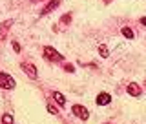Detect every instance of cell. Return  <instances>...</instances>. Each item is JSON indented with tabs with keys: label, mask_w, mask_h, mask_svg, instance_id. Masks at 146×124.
<instances>
[{
	"label": "cell",
	"mask_w": 146,
	"mask_h": 124,
	"mask_svg": "<svg viewBox=\"0 0 146 124\" xmlns=\"http://www.w3.org/2000/svg\"><path fill=\"white\" fill-rule=\"evenodd\" d=\"M42 53H44V57L48 58L49 62H60V60H64V57L53 48V46H44V51Z\"/></svg>",
	"instance_id": "cell-1"
},
{
	"label": "cell",
	"mask_w": 146,
	"mask_h": 124,
	"mask_svg": "<svg viewBox=\"0 0 146 124\" xmlns=\"http://www.w3.org/2000/svg\"><path fill=\"white\" fill-rule=\"evenodd\" d=\"M71 113H73V115H75L77 119H80V121H88V119H90V111H88V108H84L82 104H73Z\"/></svg>",
	"instance_id": "cell-2"
},
{
	"label": "cell",
	"mask_w": 146,
	"mask_h": 124,
	"mask_svg": "<svg viewBox=\"0 0 146 124\" xmlns=\"http://www.w3.org/2000/svg\"><path fill=\"white\" fill-rule=\"evenodd\" d=\"M0 88L2 90H15V79L9 73L0 71Z\"/></svg>",
	"instance_id": "cell-3"
},
{
	"label": "cell",
	"mask_w": 146,
	"mask_h": 124,
	"mask_svg": "<svg viewBox=\"0 0 146 124\" xmlns=\"http://www.w3.org/2000/svg\"><path fill=\"white\" fill-rule=\"evenodd\" d=\"M20 68H22V71H24L27 77H31V79H36V77H38L36 68L33 66V64H29V62H20Z\"/></svg>",
	"instance_id": "cell-4"
},
{
	"label": "cell",
	"mask_w": 146,
	"mask_h": 124,
	"mask_svg": "<svg viewBox=\"0 0 146 124\" xmlns=\"http://www.w3.org/2000/svg\"><path fill=\"white\" fill-rule=\"evenodd\" d=\"M58 4H60V0H49V2L44 6V9H42V13H40V15H42V17L44 15H49L51 11H55V9L58 7Z\"/></svg>",
	"instance_id": "cell-5"
},
{
	"label": "cell",
	"mask_w": 146,
	"mask_h": 124,
	"mask_svg": "<svg viewBox=\"0 0 146 124\" xmlns=\"http://www.w3.org/2000/svg\"><path fill=\"white\" fill-rule=\"evenodd\" d=\"M95 102L99 104V106H106V104L111 102V95L106 93V91H102V93L97 95V99H95Z\"/></svg>",
	"instance_id": "cell-6"
},
{
	"label": "cell",
	"mask_w": 146,
	"mask_h": 124,
	"mask_svg": "<svg viewBox=\"0 0 146 124\" xmlns=\"http://www.w3.org/2000/svg\"><path fill=\"white\" fill-rule=\"evenodd\" d=\"M126 91L130 95H133V97H139V95L143 93V90H141V86L137 84V82H130V84H128V88H126Z\"/></svg>",
	"instance_id": "cell-7"
},
{
	"label": "cell",
	"mask_w": 146,
	"mask_h": 124,
	"mask_svg": "<svg viewBox=\"0 0 146 124\" xmlns=\"http://www.w3.org/2000/svg\"><path fill=\"white\" fill-rule=\"evenodd\" d=\"M53 99H55V102H57L58 106H66V97H64L62 93H58V91H53Z\"/></svg>",
	"instance_id": "cell-8"
},
{
	"label": "cell",
	"mask_w": 146,
	"mask_h": 124,
	"mask_svg": "<svg viewBox=\"0 0 146 124\" xmlns=\"http://www.w3.org/2000/svg\"><path fill=\"white\" fill-rule=\"evenodd\" d=\"M121 33H122V36H124V38H133L135 36V33H133V29H131V27H122L121 29Z\"/></svg>",
	"instance_id": "cell-9"
},
{
	"label": "cell",
	"mask_w": 146,
	"mask_h": 124,
	"mask_svg": "<svg viewBox=\"0 0 146 124\" xmlns=\"http://www.w3.org/2000/svg\"><path fill=\"white\" fill-rule=\"evenodd\" d=\"M99 55H100L102 58H108V57H110V49H108L104 44H100V46H99Z\"/></svg>",
	"instance_id": "cell-10"
},
{
	"label": "cell",
	"mask_w": 146,
	"mask_h": 124,
	"mask_svg": "<svg viewBox=\"0 0 146 124\" xmlns=\"http://www.w3.org/2000/svg\"><path fill=\"white\" fill-rule=\"evenodd\" d=\"M13 24V20H7V22H4V26H2V31H0V38H4V36H6V29L9 26Z\"/></svg>",
	"instance_id": "cell-11"
},
{
	"label": "cell",
	"mask_w": 146,
	"mask_h": 124,
	"mask_svg": "<svg viewBox=\"0 0 146 124\" xmlns=\"http://www.w3.org/2000/svg\"><path fill=\"white\" fill-rule=\"evenodd\" d=\"M2 124H13L11 113H4V115H2Z\"/></svg>",
	"instance_id": "cell-12"
},
{
	"label": "cell",
	"mask_w": 146,
	"mask_h": 124,
	"mask_svg": "<svg viewBox=\"0 0 146 124\" xmlns=\"http://www.w3.org/2000/svg\"><path fill=\"white\" fill-rule=\"evenodd\" d=\"M70 20H71V13H66V15H62V18H60L62 24H70Z\"/></svg>",
	"instance_id": "cell-13"
},
{
	"label": "cell",
	"mask_w": 146,
	"mask_h": 124,
	"mask_svg": "<svg viewBox=\"0 0 146 124\" xmlns=\"http://www.w3.org/2000/svg\"><path fill=\"white\" fill-rule=\"evenodd\" d=\"M13 49H15V53H20V44H18V42H13Z\"/></svg>",
	"instance_id": "cell-14"
},
{
	"label": "cell",
	"mask_w": 146,
	"mask_h": 124,
	"mask_svg": "<svg viewBox=\"0 0 146 124\" xmlns=\"http://www.w3.org/2000/svg\"><path fill=\"white\" fill-rule=\"evenodd\" d=\"M48 111L55 115V113H57V108H55V106H51V104H48Z\"/></svg>",
	"instance_id": "cell-15"
},
{
	"label": "cell",
	"mask_w": 146,
	"mask_h": 124,
	"mask_svg": "<svg viewBox=\"0 0 146 124\" xmlns=\"http://www.w3.org/2000/svg\"><path fill=\"white\" fill-rule=\"evenodd\" d=\"M141 24H143V26H146V17H143V18H141Z\"/></svg>",
	"instance_id": "cell-16"
}]
</instances>
